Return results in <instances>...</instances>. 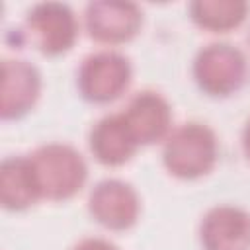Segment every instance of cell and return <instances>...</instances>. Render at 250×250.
<instances>
[{
  "instance_id": "obj_1",
  "label": "cell",
  "mask_w": 250,
  "mask_h": 250,
  "mask_svg": "<svg viewBox=\"0 0 250 250\" xmlns=\"http://www.w3.org/2000/svg\"><path fill=\"white\" fill-rule=\"evenodd\" d=\"M219 146L215 133L201 123L189 121L168 133L162 146V162L166 170L184 180L207 174L217 162Z\"/></svg>"
},
{
  "instance_id": "obj_12",
  "label": "cell",
  "mask_w": 250,
  "mask_h": 250,
  "mask_svg": "<svg viewBox=\"0 0 250 250\" xmlns=\"http://www.w3.org/2000/svg\"><path fill=\"white\" fill-rule=\"evenodd\" d=\"M41 199L29 156H8L0 166V201L8 211H23Z\"/></svg>"
},
{
  "instance_id": "obj_13",
  "label": "cell",
  "mask_w": 250,
  "mask_h": 250,
  "mask_svg": "<svg viewBox=\"0 0 250 250\" xmlns=\"http://www.w3.org/2000/svg\"><path fill=\"white\" fill-rule=\"evenodd\" d=\"M248 12V4L240 0H195L189 4L191 20L211 31H227L236 27Z\"/></svg>"
},
{
  "instance_id": "obj_8",
  "label": "cell",
  "mask_w": 250,
  "mask_h": 250,
  "mask_svg": "<svg viewBox=\"0 0 250 250\" xmlns=\"http://www.w3.org/2000/svg\"><path fill=\"white\" fill-rule=\"evenodd\" d=\"M143 21V14L133 2L100 0L84 10V23L90 37L102 43H123L131 39Z\"/></svg>"
},
{
  "instance_id": "obj_10",
  "label": "cell",
  "mask_w": 250,
  "mask_h": 250,
  "mask_svg": "<svg viewBox=\"0 0 250 250\" xmlns=\"http://www.w3.org/2000/svg\"><path fill=\"white\" fill-rule=\"evenodd\" d=\"M41 92L39 70L21 59L2 61V119H18L25 115L37 102Z\"/></svg>"
},
{
  "instance_id": "obj_14",
  "label": "cell",
  "mask_w": 250,
  "mask_h": 250,
  "mask_svg": "<svg viewBox=\"0 0 250 250\" xmlns=\"http://www.w3.org/2000/svg\"><path fill=\"white\" fill-rule=\"evenodd\" d=\"M72 250H119V248L105 238H84Z\"/></svg>"
},
{
  "instance_id": "obj_7",
  "label": "cell",
  "mask_w": 250,
  "mask_h": 250,
  "mask_svg": "<svg viewBox=\"0 0 250 250\" xmlns=\"http://www.w3.org/2000/svg\"><path fill=\"white\" fill-rule=\"evenodd\" d=\"M203 250H250V213L236 205H217L199 223Z\"/></svg>"
},
{
  "instance_id": "obj_5",
  "label": "cell",
  "mask_w": 250,
  "mask_h": 250,
  "mask_svg": "<svg viewBox=\"0 0 250 250\" xmlns=\"http://www.w3.org/2000/svg\"><path fill=\"white\" fill-rule=\"evenodd\" d=\"M23 29L31 45L41 53L61 55L74 45L78 21L70 6L62 2H39L27 12Z\"/></svg>"
},
{
  "instance_id": "obj_2",
  "label": "cell",
  "mask_w": 250,
  "mask_h": 250,
  "mask_svg": "<svg viewBox=\"0 0 250 250\" xmlns=\"http://www.w3.org/2000/svg\"><path fill=\"white\" fill-rule=\"evenodd\" d=\"M41 197L68 199L86 182L88 166L82 154L64 143H47L29 154Z\"/></svg>"
},
{
  "instance_id": "obj_6",
  "label": "cell",
  "mask_w": 250,
  "mask_h": 250,
  "mask_svg": "<svg viewBox=\"0 0 250 250\" xmlns=\"http://www.w3.org/2000/svg\"><path fill=\"white\" fill-rule=\"evenodd\" d=\"M90 215L111 230H125L137 223L141 201L131 184L115 178L98 182L88 197Z\"/></svg>"
},
{
  "instance_id": "obj_3",
  "label": "cell",
  "mask_w": 250,
  "mask_h": 250,
  "mask_svg": "<svg viewBox=\"0 0 250 250\" xmlns=\"http://www.w3.org/2000/svg\"><path fill=\"white\" fill-rule=\"evenodd\" d=\"M131 74V62L125 55L113 49H102L82 61L76 72V86L88 102L107 104L127 90Z\"/></svg>"
},
{
  "instance_id": "obj_4",
  "label": "cell",
  "mask_w": 250,
  "mask_h": 250,
  "mask_svg": "<svg viewBox=\"0 0 250 250\" xmlns=\"http://www.w3.org/2000/svg\"><path fill=\"white\" fill-rule=\"evenodd\" d=\"M193 78L209 96H230L246 78V57L230 43H209L193 59Z\"/></svg>"
},
{
  "instance_id": "obj_15",
  "label": "cell",
  "mask_w": 250,
  "mask_h": 250,
  "mask_svg": "<svg viewBox=\"0 0 250 250\" xmlns=\"http://www.w3.org/2000/svg\"><path fill=\"white\" fill-rule=\"evenodd\" d=\"M242 148H244V152H246V156L250 160V119L246 121L244 131H242Z\"/></svg>"
},
{
  "instance_id": "obj_11",
  "label": "cell",
  "mask_w": 250,
  "mask_h": 250,
  "mask_svg": "<svg viewBox=\"0 0 250 250\" xmlns=\"http://www.w3.org/2000/svg\"><path fill=\"white\" fill-rule=\"evenodd\" d=\"M88 145L94 158L105 166H119L127 162L139 148V143L135 141L121 113H111L98 119L90 129Z\"/></svg>"
},
{
  "instance_id": "obj_9",
  "label": "cell",
  "mask_w": 250,
  "mask_h": 250,
  "mask_svg": "<svg viewBox=\"0 0 250 250\" xmlns=\"http://www.w3.org/2000/svg\"><path fill=\"white\" fill-rule=\"evenodd\" d=\"M121 115L139 145H152L168 137L172 125L170 104L166 102V98L152 90L135 94Z\"/></svg>"
}]
</instances>
